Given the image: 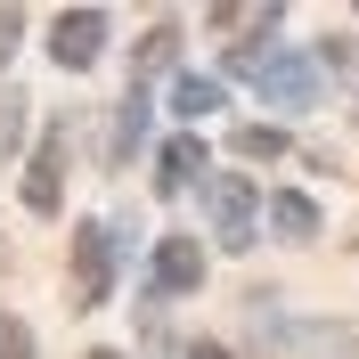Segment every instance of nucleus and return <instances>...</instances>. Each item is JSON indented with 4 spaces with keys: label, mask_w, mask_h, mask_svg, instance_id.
Segmentation results:
<instances>
[{
    "label": "nucleus",
    "mask_w": 359,
    "mask_h": 359,
    "mask_svg": "<svg viewBox=\"0 0 359 359\" xmlns=\"http://www.w3.org/2000/svg\"><path fill=\"white\" fill-rule=\"evenodd\" d=\"M107 278H114L107 229L82 221V229H74V311H98V302H107Z\"/></svg>",
    "instance_id": "obj_1"
},
{
    "label": "nucleus",
    "mask_w": 359,
    "mask_h": 359,
    "mask_svg": "<svg viewBox=\"0 0 359 359\" xmlns=\"http://www.w3.org/2000/svg\"><path fill=\"white\" fill-rule=\"evenodd\" d=\"M98 41H107V17H98V8H66V17L49 25V57H57V66H98Z\"/></svg>",
    "instance_id": "obj_2"
},
{
    "label": "nucleus",
    "mask_w": 359,
    "mask_h": 359,
    "mask_svg": "<svg viewBox=\"0 0 359 359\" xmlns=\"http://www.w3.org/2000/svg\"><path fill=\"white\" fill-rule=\"evenodd\" d=\"M156 286L163 294L204 286V245H196V237H163V245H156Z\"/></svg>",
    "instance_id": "obj_3"
},
{
    "label": "nucleus",
    "mask_w": 359,
    "mask_h": 359,
    "mask_svg": "<svg viewBox=\"0 0 359 359\" xmlns=\"http://www.w3.org/2000/svg\"><path fill=\"white\" fill-rule=\"evenodd\" d=\"M212 212H221V245H253V188L237 172L212 180Z\"/></svg>",
    "instance_id": "obj_4"
},
{
    "label": "nucleus",
    "mask_w": 359,
    "mask_h": 359,
    "mask_svg": "<svg viewBox=\"0 0 359 359\" xmlns=\"http://www.w3.org/2000/svg\"><path fill=\"white\" fill-rule=\"evenodd\" d=\"M57 172H66V131H49V139H41L33 180H25V212H57Z\"/></svg>",
    "instance_id": "obj_5"
},
{
    "label": "nucleus",
    "mask_w": 359,
    "mask_h": 359,
    "mask_svg": "<svg viewBox=\"0 0 359 359\" xmlns=\"http://www.w3.org/2000/svg\"><path fill=\"white\" fill-rule=\"evenodd\" d=\"M196 172H204V139H172V147H163V172H156V188L172 196V188H188Z\"/></svg>",
    "instance_id": "obj_6"
},
{
    "label": "nucleus",
    "mask_w": 359,
    "mask_h": 359,
    "mask_svg": "<svg viewBox=\"0 0 359 359\" xmlns=\"http://www.w3.org/2000/svg\"><path fill=\"white\" fill-rule=\"evenodd\" d=\"M269 221L286 229V237H318V204L294 196V188H278V196H269Z\"/></svg>",
    "instance_id": "obj_7"
},
{
    "label": "nucleus",
    "mask_w": 359,
    "mask_h": 359,
    "mask_svg": "<svg viewBox=\"0 0 359 359\" xmlns=\"http://www.w3.org/2000/svg\"><path fill=\"white\" fill-rule=\"evenodd\" d=\"M237 156H245V163H278V156H286V131H269V123H245V131H237Z\"/></svg>",
    "instance_id": "obj_8"
},
{
    "label": "nucleus",
    "mask_w": 359,
    "mask_h": 359,
    "mask_svg": "<svg viewBox=\"0 0 359 359\" xmlns=\"http://www.w3.org/2000/svg\"><path fill=\"white\" fill-rule=\"evenodd\" d=\"M172 107H180V114H212V107H221V82H204V74H180Z\"/></svg>",
    "instance_id": "obj_9"
},
{
    "label": "nucleus",
    "mask_w": 359,
    "mask_h": 359,
    "mask_svg": "<svg viewBox=\"0 0 359 359\" xmlns=\"http://www.w3.org/2000/svg\"><path fill=\"white\" fill-rule=\"evenodd\" d=\"M172 57H180V25H156V33L139 41V74H163Z\"/></svg>",
    "instance_id": "obj_10"
},
{
    "label": "nucleus",
    "mask_w": 359,
    "mask_h": 359,
    "mask_svg": "<svg viewBox=\"0 0 359 359\" xmlns=\"http://www.w3.org/2000/svg\"><path fill=\"white\" fill-rule=\"evenodd\" d=\"M139 131H147V98H123V114H114V163L139 147Z\"/></svg>",
    "instance_id": "obj_11"
},
{
    "label": "nucleus",
    "mask_w": 359,
    "mask_h": 359,
    "mask_svg": "<svg viewBox=\"0 0 359 359\" xmlns=\"http://www.w3.org/2000/svg\"><path fill=\"white\" fill-rule=\"evenodd\" d=\"M17 139H25V98H17V90H8V98H0V156H8Z\"/></svg>",
    "instance_id": "obj_12"
},
{
    "label": "nucleus",
    "mask_w": 359,
    "mask_h": 359,
    "mask_svg": "<svg viewBox=\"0 0 359 359\" xmlns=\"http://www.w3.org/2000/svg\"><path fill=\"white\" fill-rule=\"evenodd\" d=\"M0 359H33V335H25L8 311H0Z\"/></svg>",
    "instance_id": "obj_13"
},
{
    "label": "nucleus",
    "mask_w": 359,
    "mask_h": 359,
    "mask_svg": "<svg viewBox=\"0 0 359 359\" xmlns=\"http://www.w3.org/2000/svg\"><path fill=\"white\" fill-rule=\"evenodd\" d=\"M188 359H237V351H221V343H196V351H188Z\"/></svg>",
    "instance_id": "obj_14"
},
{
    "label": "nucleus",
    "mask_w": 359,
    "mask_h": 359,
    "mask_svg": "<svg viewBox=\"0 0 359 359\" xmlns=\"http://www.w3.org/2000/svg\"><path fill=\"white\" fill-rule=\"evenodd\" d=\"M90 359H123V351H90Z\"/></svg>",
    "instance_id": "obj_15"
}]
</instances>
